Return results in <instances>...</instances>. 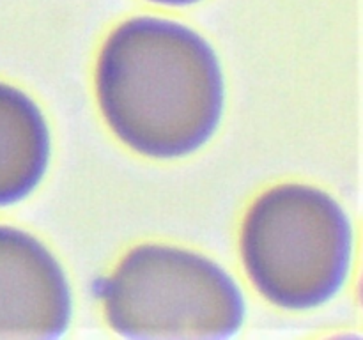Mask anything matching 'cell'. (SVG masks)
<instances>
[{
	"label": "cell",
	"mask_w": 363,
	"mask_h": 340,
	"mask_svg": "<svg viewBox=\"0 0 363 340\" xmlns=\"http://www.w3.org/2000/svg\"><path fill=\"white\" fill-rule=\"evenodd\" d=\"M99 108L116 137L142 156L177 159L204 147L220 126L225 81L215 50L194 28L130 18L103 45Z\"/></svg>",
	"instance_id": "obj_1"
},
{
	"label": "cell",
	"mask_w": 363,
	"mask_h": 340,
	"mask_svg": "<svg viewBox=\"0 0 363 340\" xmlns=\"http://www.w3.org/2000/svg\"><path fill=\"white\" fill-rule=\"evenodd\" d=\"M241 257L248 278L269 303L284 310H314L332 301L346 283L353 229L326 191L280 184L248 209Z\"/></svg>",
	"instance_id": "obj_2"
},
{
	"label": "cell",
	"mask_w": 363,
	"mask_h": 340,
	"mask_svg": "<svg viewBox=\"0 0 363 340\" xmlns=\"http://www.w3.org/2000/svg\"><path fill=\"white\" fill-rule=\"evenodd\" d=\"M101 298L110 328L126 339H230L247 312L229 273L202 255L165 244L128 251Z\"/></svg>",
	"instance_id": "obj_3"
},
{
	"label": "cell",
	"mask_w": 363,
	"mask_h": 340,
	"mask_svg": "<svg viewBox=\"0 0 363 340\" xmlns=\"http://www.w3.org/2000/svg\"><path fill=\"white\" fill-rule=\"evenodd\" d=\"M73 315L66 273L23 230L0 225V339H59Z\"/></svg>",
	"instance_id": "obj_4"
},
{
	"label": "cell",
	"mask_w": 363,
	"mask_h": 340,
	"mask_svg": "<svg viewBox=\"0 0 363 340\" xmlns=\"http://www.w3.org/2000/svg\"><path fill=\"white\" fill-rule=\"evenodd\" d=\"M50 152L48 123L38 103L0 81V208L21 202L39 186Z\"/></svg>",
	"instance_id": "obj_5"
},
{
	"label": "cell",
	"mask_w": 363,
	"mask_h": 340,
	"mask_svg": "<svg viewBox=\"0 0 363 340\" xmlns=\"http://www.w3.org/2000/svg\"><path fill=\"white\" fill-rule=\"evenodd\" d=\"M152 4H160V6H169V7H183V6H191V4H197L201 0H149Z\"/></svg>",
	"instance_id": "obj_6"
}]
</instances>
